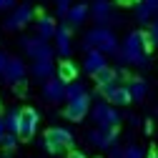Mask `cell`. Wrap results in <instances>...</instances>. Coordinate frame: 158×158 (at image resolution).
I'll list each match as a JSON object with an SVG mask.
<instances>
[{
  "label": "cell",
  "instance_id": "16",
  "mask_svg": "<svg viewBox=\"0 0 158 158\" xmlns=\"http://www.w3.org/2000/svg\"><path fill=\"white\" fill-rule=\"evenodd\" d=\"M88 15H90V5L88 3H75V5H70V10L65 13V18H68V23L75 28V25H83L85 20H88Z\"/></svg>",
  "mask_w": 158,
  "mask_h": 158
},
{
  "label": "cell",
  "instance_id": "7",
  "mask_svg": "<svg viewBox=\"0 0 158 158\" xmlns=\"http://www.w3.org/2000/svg\"><path fill=\"white\" fill-rule=\"evenodd\" d=\"M20 45L25 48V53L33 58V60L53 58V48L48 45V40H43V38H20Z\"/></svg>",
  "mask_w": 158,
  "mask_h": 158
},
{
  "label": "cell",
  "instance_id": "34",
  "mask_svg": "<svg viewBox=\"0 0 158 158\" xmlns=\"http://www.w3.org/2000/svg\"><path fill=\"white\" fill-rule=\"evenodd\" d=\"M68 158H88V156L81 153V151H73V153H68Z\"/></svg>",
  "mask_w": 158,
  "mask_h": 158
},
{
  "label": "cell",
  "instance_id": "29",
  "mask_svg": "<svg viewBox=\"0 0 158 158\" xmlns=\"http://www.w3.org/2000/svg\"><path fill=\"white\" fill-rule=\"evenodd\" d=\"M141 5H146L151 13H158V0H138Z\"/></svg>",
  "mask_w": 158,
  "mask_h": 158
},
{
  "label": "cell",
  "instance_id": "2",
  "mask_svg": "<svg viewBox=\"0 0 158 158\" xmlns=\"http://www.w3.org/2000/svg\"><path fill=\"white\" fill-rule=\"evenodd\" d=\"M83 48L85 53L90 50H98L103 55H118V50H121V45H118V38L110 28H93L85 33L83 38Z\"/></svg>",
  "mask_w": 158,
  "mask_h": 158
},
{
  "label": "cell",
  "instance_id": "4",
  "mask_svg": "<svg viewBox=\"0 0 158 158\" xmlns=\"http://www.w3.org/2000/svg\"><path fill=\"white\" fill-rule=\"evenodd\" d=\"M43 146H45V151H48V153H60V151H65V148H70V146H73V133H70L68 128L55 126V128H50V131L45 133Z\"/></svg>",
  "mask_w": 158,
  "mask_h": 158
},
{
  "label": "cell",
  "instance_id": "32",
  "mask_svg": "<svg viewBox=\"0 0 158 158\" xmlns=\"http://www.w3.org/2000/svg\"><path fill=\"white\" fill-rule=\"evenodd\" d=\"M110 158H123V151L118 148V146H113V148H110Z\"/></svg>",
  "mask_w": 158,
  "mask_h": 158
},
{
  "label": "cell",
  "instance_id": "5",
  "mask_svg": "<svg viewBox=\"0 0 158 158\" xmlns=\"http://www.w3.org/2000/svg\"><path fill=\"white\" fill-rule=\"evenodd\" d=\"M30 20H33V5L30 3H20V5H15L13 13L8 15L5 30H20V28L30 25Z\"/></svg>",
  "mask_w": 158,
  "mask_h": 158
},
{
  "label": "cell",
  "instance_id": "19",
  "mask_svg": "<svg viewBox=\"0 0 158 158\" xmlns=\"http://www.w3.org/2000/svg\"><path fill=\"white\" fill-rule=\"evenodd\" d=\"M53 58H45V60H33V75L35 78H43V81H48V78H53Z\"/></svg>",
  "mask_w": 158,
  "mask_h": 158
},
{
  "label": "cell",
  "instance_id": "12",
  "mask_svg": "<svg viewBox=\"0 0 158 158\" xmlns=\"http://www.w3.org/2000/svg\"><path fill=\"white\" fill-rule=\"evenodd\" d=\"M25 73H28L25 63L20 60V58L10 55L8 58V65H5V73H3V81L5 83H23L25 81Z\"/></svg>",
  "mask_w": 158,
  "mask_h": 158
},
{
  "label": "cell",
  "instance_id": "26",
  "mask_svg": "<svg viewBox=\"0 0 158 158\" xmlns=\"http://www.w3.org/2000/svg\"><path fill=\"white\" fill-rule=\"evenodd\" d=\"M0 146H3L5 151H13V148L18 146V135H10V133H5V135H3V141H0Z\"/></svg>",
  "mask_w": 158,
  "mask_h": 158
},
{
  "label": "cell",
  "instance_id": "11",
  "mask_svg": "<svg viewBox=\"0 0 158 158\" xmlns=\"http://www.w3.org/2000/svg\"><path fill=\"white\" fill-rule=\"evenodd\" d=\"M65 85H68V83H63L58 75L48 78V81L43 83V98H45V101H50V103L65 101Z\"/></svg>",
  "mask_w": 158,
  "mask_h": 158
},
{
  "label": "cell",
  "instance_id": "18",
  "mask_svg": "<svg viewBox=\"0 0 158 158\" xmlns=\"http://www.w3.org/2000/svg\"><path fill=\"white\" fill-rule=\"evenodd\" d=\"M128 93H131V101H143V98L148 95V83L143 81V78H133L131 83H126Z\"/></svg>",
  "mask_w": 158,
  "mask_h": 158
},
{
  "label": "cell",
  "instance_id": "25",
  "mask_svg": "<svg viewBox=\"0 0 158 158\" xmlns=\"http://www.w3.org/2000/svg\"><path fill=\"white\" fill-rule=\"evenodd\" d=\"M123 158H146V153H143L141 146H128L123 151Z\"/></svg>",
  "mask_w": 158,
  "mask_h": 158
},
{
  "label": "cell",
  "instance_id": "10",
  "mask_svg": "<svg viewBox=\"0 0 158 158\" xmlns=\"http://www.w3.org/2000/svg\"><path fill=\"white\" fill-rule=\"evenodd\" d=\"M98 90L103 93L106 103H110L113 108H115V106H128V103H131V93H128V88H126V85H118V83H113V85L98 88Z\"/></svg>",
  "mask_w": 158,
  "mask_h": 158
},
{
  "label": "cell",
  "instance_id": "36",
  "mask_svg": "<svg viewBox=\"0 0 158 158\" xmlns=\"http://www.w3.org/2000/svg\"><path fill=\"white\" fill-rule=\"evenodd\" d=\"M146 158H158V153H148V156H146Z\"/></svg>",
  "mask_w": 158,
  "mask_h": 158
},
{
  "label": "cell",
  "instance_id": "3",
  "mask_svg": "<svg viewBox=\"0 0 158 158\" xmlns=\"http://www.w3.org/2000/svg\"><path fill=\"white\" fill-rule=\"evenodd\" d=\"M90 115H93V123L98 126V131H113L118 126V121H121V113H118L110 103H106V101H98L93 106Z\"/></svg>",
  "mask_w": 158,
  "mask_h": 158
},
{
  "label": "cell",
  "instance_id": "20",
  "mask_svg": "<svg viewBox=\"0 0 158 158\" xmlns=\"http://www.w3.org/2000/svg\"><path fill=\"white\" fill-rule=\"evenodd\" d=\"M118 70H113V68H106V70H101L98 75H93L95 78V83H98V88H106V85H113V83H118Z\"/></svg>",
  "mask_w": 158,
  "mask_h": 158
},
{
  "label": "cell",
  "instance_id": "15",
  "mask_svg": "<svg viewBox=\"0 0 158 158\" xmlns=\"http://www.w3.org/2000/svg\"><path fill=\"white\" fill-rule=\"evenodd\" d=\"M108 68V60H106V55L103 53H98V50H90L85 53V60H83V70L88 75H98L101 70Z\"/></svg>",
  "mask_w": 158,
  "mask_h": 158
},
{
  "label": "cell",
  "instance_id": "28",
  "mask_svg": "<svg viewBox=\"0 0 158 158\" xmlns=\"http://www.w3.org/2000/svg\"><path fill=\"white\" fill-rule=\"evenodd\" d=\"M55 5H58V15L65 18V13H68L70 5H73V0H55Z\"/></svg>",
  "mask_w": 158,
  "mask_h": 158
},
{
  "label": "cell",
  "instance_id": "30",
  "mask_svg": "<svg viewBox=\"0 0 158 158\" xmlns=\"http://www.w3.org/2000/svg\"><path fill=\"white\" fill-rule=\"evenodd\" d=\"M8 53H0V78H3V73H5V65H8Z\"/></svg>",
  "mask_w": 158,
  "mask_h": 158
},
{
  "label": "cell",
  "instance_id": "9",
  "mask_svg": "<svg viewBox=\"0 0 158 158\" xmlns=\"http://www.w3.org/2000/svg\"><path fill=\"white\" fill-rule=\"evenodd\" d=\"M88 110H90V95L85 93V95H81V98L68 101V106H65V118L78 123V121H83V118L88 115Z\"/></svg>",
  "mask_w": 158,
  "mask_h": 158
},
{
  "label": "cell",
  "instance_id": "13",
  "mask_svg": "<svg viewBox=\"0 0 158 158\" xmlns=\"http://www.w3.org/2000/svg\"><path fill=\"white\" fill-rule=\"evenodd\" d=\"M55 53L60 55V58H70V53H73V38H70V28L68 25H58V30H55Z\"/></svg>",
  "mask_w": 158,
  "mask_h": 158
},
{
  "label": "cell",
  "instance_id": "31",
  "mask_svg": "<svg viewBox=\"0 0 158 158\" xmlns=\"http://www.w3.org/2000/svg\"><path fill=\"white\" fill-rule=\"evenodd\" d=\"M15 5V0H0V13H3V10H10Z\"/></svg>",
  "mask_w": 158,
  "mask_h": 158
},
{
  "label": "cell",
  "instance_id": "6",
  "mask_svg": "<svg viewBox=\"0 0 158 158\" xmlns=\"http://www.w3.org/2000/svg\"><path fill=\"white\" fill-rule=\"evenodd\" d=\"M90 15H93V20L98 23V28H106L108 23H118V20H121V18L113 13L110 0H93V5H90Z\"/></svg>",
  "mask_w": 158,
  "mask_h": 158
},
{
  "label": "cell",
  "instance_id": "8",
  "mask_svg": "<svg viewBox=\"0 0 158 158\" xmlns=\"http://www.w3.org/2000/svg\"><path fill=\"white\" fill-rule=\"evenodd\" d=\"M38 121H40V115H38L35 108H20V128H18V138H33L35 131H38Z\"/></svg>",
  "mask_w": 158,
  "mask_h": 158
},
{
  "label": "cell",
  "instance_id": "14",
  "mask_svg": "<svg viewBox=\"0 0 158 158\" xmlns=\"http://www.w3.org/2000/svg\"><path fill=\"white\" fill-rule=\"evenodd\" d=\"M115 141H118V128H113V131H90L88 133V143L90 146H95V148H113L115 146Z\"/></svg>",
  "mask_w": 158,
  "mask_h": 158
},
{
  "label": "cell",
  "instance_id": "27",
  "mask_svg": "<svg viewBox=\"0 0 158 158\" xmlns=\"http://www.w3.org/2000/svg\"><path fill=\"white\" fill-rule=\"evenodd\" d=\"M148 38H151V45L158 48V18L151 23V30H148Z\"/></svg>",
  "mask_w": 158,
  "mask_h": 158
},
{
  "label": "cell",
  "instance_id": "24",
  "mask_svg": "<svg viewBox=\"0 0 158 158\" xmlns=\"http://www.w3.org/2000/svg\"><path fill=\"white\" fill-rule=\"evenodd\" d=\"M151 18H153V13H151L146 5H141V3L135 5V20H138V23H148Z\"/></svg>",
  "mask_w": 158,
  "mask_h": 158
},
{
  "label": "cell",
  "instance_id": "23",
  "mask_svg": "<svg viewBox=\"0 0 158 158\" xmlns=\"http://www.w3.org/2000/svg\"><path fill=\"white\" fill-rule=\"evenodd\" d=\"M81 95H85V85L75 78L73 83L65 85V101H73V98H81Z\"/></svg>",
  "mask_w": 158,
  "mask_h": 158
},
{
  "label": "cell",
  "instance_id": "33",
  "mask_svg": "<svg viewBox=\"0 0 158 158\" xmlns=\"http://www.w3.org/2000/svg\"><path fill=\"white\" fill-rule=\"evenodd\" d=\"M113 3H118V5H138V0H113Z\"/></svg>",
  "mask_w": 158,
  "mask_h": 158
},
{
  "label": "cell",
  "instance_id": "22",
  "mask_svg": "<svg viewBox=\"0 0 158 158\" xmlns=\"http://www.w3.org/2000/svg\"><path fill=\"white\" fill-rule=\"evenodd\" d=\"M3 121H5V131H8L10 135H18V128H20V108L10 110Z\"/></svg>",
  "mask_w": 158,
  "mask_h": 158
},
{
  "label": "cell",
  "instance_id": "21",
  "mask_svg": "<svg viewBox=\"0 0 158 158\" xmlns=\"http://www.w3.org/2000/svg\"><path fill=\"white\" fill-rule=\"evenodd\" d=\"M75 75H78V68H75L70 60H63L60 65H58V78H60L63 83H73Z\"/></svg>",
  "mask_w": 158,
  "mask_h": 158
},
{
  "label": "cell",
  "instance_id": "17",
  "mask_svg": "<svg viewBox=\"0 0 158 158\" xmlns=\"http://www.w3.org/2000/svg\"><path fill=\"white\" fill-rule=\"evenodd\" d=\"M35 28H38V38H43V40H50L58 30V23L53 20V15H38L35 20Z\"/></svg>",
  "mask_w": 158,
  "mask_h": 158
},
{
  "label": "cell",
  "instance_id": "35",
  "mask_svg": "<svg viewBox=\"0 0 158 158\" xmlns=\"http://www.w3.org/2000/svg\"><path fill=\"white\" fill-rule=\"evenodd\" d=\"M8 131H5V121H3V118H0V141H3V135H5Z\"/></svg>",
  "mask_w": 158,
  "mask_h": 158
},
{
  "label": "cell",
  "instance_id": "1",
  "mask_svg": "<svg viewBox=\"0 0 158 158\" xmlns=\"http://www.w3.org/2000/svg\"><path fill=\"white\" fill-rule=\"evenodd\" d=\"M151 38L148 33L143 30H133L126 35V40L118 50V60L121 63H131V65H138V68H146L148 65V50H151Z\"/></svg>",
  "mask_w": 158,
  "mask_h": 158
}]
</instances>
